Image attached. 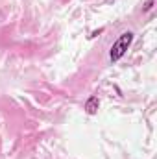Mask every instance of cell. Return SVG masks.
<instances>
[{
    "label": "cell",
    "instance_id": "cell-1",
    "mask_svg": "<svg viewBox=\"0 0 157 159\" xmlns=\"http://www.w3.org/2000/svg\"><path fill=\"white\" fill-rule=\"evenodd\" d=\"M131 41H133V34H131V32H124V34L113 43V46H111V54H109L111 61H118V59L126 54V50L129 48Z\"/></svg>",
    "mask_w": 157,
    "mask_h": 159
},
{
    "label": "cell",
    "instance_id": "cell-2",
    "mask_svg": "<svg viewBox=\"0 0 157 159\" xmlns=\"http://www.w3.org/2000/svg\"><path fill=\"white\" fill-rule=\"evenodd\" d=\"M85 109H87V113H96V109H98V98L96 96H91L89 100H87V104H85Z\"/></svg>",
    "mask_w": 157,
    "mask_h": 159
}]
</instances>
